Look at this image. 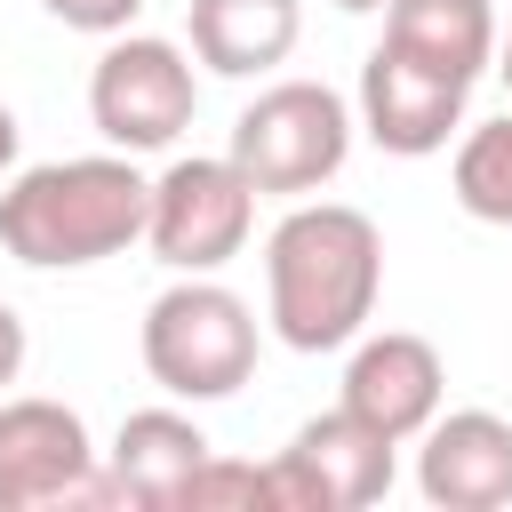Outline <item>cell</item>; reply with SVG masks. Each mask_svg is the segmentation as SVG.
<instances>
[{"mask_svg": "<svg viewBox=\"0 0 512 512\" xmlns=\"http://www.w3.org/2000/svg\"><path fill=\"white\" fill-rule=\"evenodd\" d=\"M384 296V232L344 200H296L264 240V320L288 352H344Z\"/></svg>", "mask_w": 512, "mask_h": 512, "instance_id": "obj_1", "label": "cell"}, {"mask_svg": "<svg viewBox=\"0 0 512 512\" xmlns=\"http://www.w3.org/2000/svg\"><path fill=\"white\" fill-rule=\"evenodd\" d=\"M152 224V176L136 152H88V160H40L16 168L0 192V248L32 272H88L104 256H128Z\"/></svg>", "mask_w": 512, "mask_h": 512, "instance_id": "obj_2", "label": "cell"}, {"mask_svg": "<svg viewBox=\"0 0 512 512\" xmlns=\"http://www.w3.org/2000/svg\"><path fill=\"white\" fill-rule=\"evenodd\" d=\"M136 352H144V376L168 400H192V408L232 400L256 376V312L216 272H176V288H160L144 304Z\"/></svg>", "mask_w": 512, "mask_h": 512, "instance_id": "obj_3", "label": "cell"}, {"mask_svg": "<svg viewBox=\"0 0 512 512\" xmlns=\"http://www.w3.org/2000/svg\"><path fill=\"white\" fill-rule=\"evenodd\" d=\"M352 128L360 112L328 88V80H272L240 104L232 120V160L256 192L272 200H304L320 192L344 160H352Z\"/></svg>", "mask_w": 512, "mask_h": 512, "instance_id": "obj_4", "label": "cell"}, {"mask_svg": "<svg viewBox=\"0 0 512 512\" xmlns=\"http://www.w3.org/2000/svg\"><path fill=\"white\" fill-rule=\"evenodd\" d=\"M200 112V72L160 32H112L88 72V120L112 152H168Z\"/></svg>", "mask_w": 512, "mask_h": 512, "instance_id": "obj_5", "label": "cell"}, {"mask_svg": "<svg viewBox=\"0 0 512 512\" xmlns=\"http://www.w3.org/2000/svg\"><path fill=\"white\" fill-rule=\"evenodd\" d=\"M256 200L264 192L240 176L232 152L168 160L152 176V224H144V240H152V256L168 272H224L248 248V232H256Z\"/></svg>", "mask_w": 512, "mask_h": 512, "instance_id": "obj_6", "label": "cell"}, {"mask_svg": "<svg viewBox=\"0 0 512 512\" xmlns=\"http://www.w3.org/2000/svg\"><path fill=\"white\" fill-rule=\"evenodd\" d=\"M264 472H272V512H368L400 480V440L336 400L328 416L296 424V440Z\"/></svg>", "mask_w": 512, "mask_h": 512, "instance_id": "obj_7", "label": "cell"}, {"mask_svg": "<svg viewBox=\"0 0 512 512\" xmlns=\"http://www.w3.org/2000/svg\"><path fill=\"white\" fill-rule=\"evenodd\" d=\"M96 504V448L64 400H0V512Z\"/></svg>", "mask_w": 512, "mask_h": 512, "instance_id": "obj_8", "label": "cell"}, {"mask_svg": "<svg viewBox=\"0 0 512 512\" xmlns=\"http://www.w3.org/2000/svg\"><path fill=\"white\" fill-rule=\"evenodd\" d=\"M464 80H448V72H432V64H416V56H400V48H368V64H360V128H368V144L376 152H392V160H432V152H448V136L464 128Z\"/></svg>", "mask_w": 512, "mask_h": 512, "instance_id": "obj_9", "label": "cell"}, {"mask_svg": "<svg viewBox=\"0 0 512 512\" xmlns=\"http://www.w3.org/2000/svg\"><path fill=\"white\" fill-rule=\"evenodd\" d=\"M416 496L432 512H504L512 504V424L496 408H448L424 424Z\"/></svg>", "mask_w": 512, "mask_h": 512, "instance_id": "obj_10", "label": "cell"}, {"mask_svg": "<svg viewBox=\"0 0 512 512\" xmlns=\"http://www.w3.org/2000/svg\"><path fill=\"white\" fill-rule=\"evenodd\" d=\"M440 400H448V368L424 336H408V328H384V336L360 328L352 336V360H344V408L352 416H368L392 440H424Z\"/></svg>", "mask_w": 512, "mask_h": 512, "instance_id": "obj_11", "label": "cell"}, {"mask_svg": "<svg viewBox=\"0 0 512 512\" xmlns=\"http://www.w3.org/2000/svg\"><path fill=\"white\" fill-rule=\"evenodd\" d=\"M192 56L216 80H264L304 40V0H192L184 8Z\"/></svg>", "mask_w": 512, "mask_h": 512, "instance_id": "obj_12", "label": "cell"}, {"mask_svg": "<svg viewBox=\"0 0 512 512\" xmlns=\"http://www.w3.org/2000/svg\"><path fill=\"white\" fill-rule=\"evenodd\" d=\"M384 48L472 88L480 72H496V8L488 0H384Z\"/></svg>", "mask_w": 512, "mask_h": 512, "instance_id": "obj_13", "label": "cell"}, {"mask_svg": "<svg viewBox=\"0 0 512 512\" xmlns=\"http://www.w3.org/2000/svg\"><path fill=\"white\" fill-rule=\"evenodd\" d=\"M208 456H216V448H208V432H200L184 408H136V416L120 424V440H112V480L128 488V504L168 512L176 488H184Z\"/></svg>", "mask_w": 512, "mask_h": 512, "instance_id": "obj_14", "label": "cell"}, {"mask_svg": "<svg viewBox=\"0 0 512 512\" xmlns=\"http://www.w3.org/2000/svg\"><path fill=\"white\" fill-rule=\"evenodd\" d=\"M448 184H456V208H464V216L512 224V112H496V120H480V128L456 136Z\"/></svg>", "mask_w": 512, "mask_h": 512, "instance_id": "obj_15", "label": "cell"}, {"mask_svg": "<svg viewBox=\"0 0 512 512\" xmlns=\"http://www.w3.org/2000/svg\"><path fill=\"white\" fill-rule=\"evenodd\" d=\"M208 504H272V472L264 464H224V456H208L184 488H176V504L168 512H208Z\"/></svg>", "mask_w": 512, "mask_h": 512, "instance_id": "obj_16", "label": "cell"}, {"mask_svg": "<svg viewBox=\"0 0 512 512\" xmlns=\"http://www.w3.org/2000/svg\"><path fill=\"white\" fill-rule=\"evenodd\" d=\"M64 32H96V40H112V32H128L136 16H144V0H40Z\"/></svg>", "mask_w": 512, "mask_h": 512, "instance_id": "obj_17", "label": "cell"}, {"mask_svg": "<svg viewBox=\"0 0 512 512\" xmlns=\"http://www.w3.org/2000/svg\"><path fill=\"white\" fill-rule=\"evenodd\" d=\"M24 376V320H16V304H0V392Z\"/></svg>", "mask_w": 512, "mask_h": 512, "instance_id": "obj_18", "label": "cell"}, {"mask_svg": "<svg viewBox=\"0 0 512 512\" xmlns=\"http://www.w3.org/2000/svg\"><path fill=\"white\" fill-rule=\"evenodd\" d=\"M16 144H24V128H16V112L0 104V176H16Z\"/></svg>", "mask_w": 512, "mask_h": 512, "instance_id": "obj_19", "label": "cell"}, {"mask_svg": "<svg viewBox=\"0 0 512 512\" xmlns=\"http://www.w3.org/2000/svg\"><path fill=\"white\" fill-rule=\"evenodd\" d=\"M496 80H504V96H512V24L496 32Z\"/></svg>", "mask_w": 512, "mask_h": 512, "instance_id": "obj_20", "label": "cell"}, {"mask_svg": "<svg viewBox=\"0 0 512 512\" xmlns=\"http://www.w3.org/2000/svg\"><path fill=\"white\" fill-rule=\"evenodd\" d=\"M336 8H344V16H368V8H384V0H336Z\"/></svg>", "mask_w": 512, "mask_h": 512, "instance_id": "obj_21", "label": "cell"}]
</instances>
